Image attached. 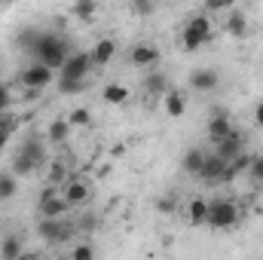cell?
I'll return each instance as SVG.
<instances>
[{
    "label": "cell",
    "instance_id": "1",
    "mask_svg": "<svg viewBox=\"0 0 263 260\" xmlns=\"http://www.w3.org/2000/svg\"><path fill=\"white\" fill-rule=\"evenodd\" d=\"M208 40H211V18H208L205 12L187 18V25H184V31H181V46H184L187 52H196V49H202Z\"/></svg>",
    "mask_w": 263,
    "mask_h": 260
},
{
    "label": "cell",
    "instance_id": "2",
    "mask_svg": "<svg viewBox=\"0 0 263 260\" xmlns=\"http://www.w3.org/2000/svg\"><path fill=\"white\" fill-rule=\"evenodd\" d=\"M208 227H214V230H230V227H236L239 224V208H236V202H230V199H214V202H208V220H205Z\"/></svg>",
    "mask_w": 263,
    "mask_h": 260
},
{
    "label": "cell",
    "instance_id": "3",
    "mask_svg": "<svg viewBox=\"0 0 263 260\" xmlns=\"http://www.w3.org/2000/svg\"><path fill=\"white\" fill-rule=\"evenodd\" d=\"M67 208H70V205L62 199V193H59L55 187H46L43 196H40V202H37V211H40L43 220H62L67 214Z\"/></svg>",
    "mask_w": 263,
    "mask_h": 260
},
{
    "label": "cell",
    "instance_id": "4",
    "mask_svg": "<svg viewBox=\"0 0 263 260\" xmlns=\"http://www.w3.org/2000/svg\"><path fill=\"white\" fill-rule=\"evenodd\" d=\"M40 159H43V150L37 147V141H28V144L15 153V159H12V175H15V178L31 175V172L40 165Z\"/></svg>",
    "mask_w": 263,
    "mask_h": 260
},
{
    "label": "cell",
    "instance_id": "5",
    "mask_svg": "<svg viewBox=\"0 0 263 260\" xmlns=\"http://www.w3.org/2000/svg\"><path fill=\"white\" fill-rule=\"evenodd\" d=\"M52 80H55V70H49V67L40 65V62L28 65L22 73H18V83H22L25 89H31V92H40V89L52 86Z\"/></svg>",
    "mask_w": 263,
    "mask_h": 260
},
{
    "label": "cell",
    "instance_id": "6",
    "mask_svg": "<svg viewBox=\"0 0 263 260\" xmlns=\"http://www.w3.org/2000/svg\"><path fill=\"white\" fill-rule=\"evenodd\" d=\"M89 67H92V55H89V52H70V59H67L65 67L59 70V77H65V80H83V83H86Z\"/></svg>",
    "mask_w": 263,
    "mask_h": 260
},
{
    "label": "cell",
    "instance_id": "7",
    "mask_svg": "<svg viewBox=\"0 0 263 260\" xmlns=\"http://www.w3.org/2000/svg\"><path fill=\"white\" fill-rule=\"evenodd\" d=\"M233 123H230V114L223 110V107H214L211 110V120H208V138L214 141V144H220L223 138H230L233 135Z\"/></svg>",
    "mask_w": 263,
    "mask_h": 260
},
{
    "label": "cell",
    "instance_id": "8",
    "mask_svg": "<svg viewBox=\"0 0 263 260\" xmlns=\"http://www.w3.org/2000/svg\"><path fill=\"white\" fill-rule=\"evenodd\" d=\"M62 199H65L70 208H73V205H83V202L92 199V184L83 181V178H70L65 184V190H62Z\"/></svg>",
    "mask_w": 263,
    "mask_h": 260
},
{
    "label": "cell",
    "instance_id": "9",
    "mask_svg": "<svg viewBox=\"0 0 263 260\" xmlns=\"http://www.w3.org/2000/svg\"><path fill=\"white\" fill-rule=\"evenodd\" d=\"M129 62H132V67H138V70H150V67L159 65V49L150 46V43H138V46H132Z\"/></svg>",
    "mask_w": 263,
    "mask_h": 260
},
{
    "label": "cell",
    "instance_id": "10",
    "mask_svg": "<svg viewBox=\"0 0 263 260\" xmlns=\"http://www.w3.org/2000/svg\"><path fill=\"white\" fill-rule=\"evenodd\" d=\"M190 86H193L196 92H214V89L220 86V73H217L214 67H196V70L190 73Z\"/></svg>",
    "mask_w": 263,
    "mask_h": 260
},
{
    "label": "cell",
    "instance_id": "11",
    "mask_svg": "<svg viewBox=\"0 0 263 260\" xmlns=\"http://www.w3.org/2000/svg\"><path fill=\"white\" fill-rule=\"evenodd\" d=\"M242 144H245V138H242L239 132H233L230 138H223L220 144H214V150H211V153H217L223 162H233L236 156H242V153H245V150H242Z\"/></svg>",
    "mask_w": 263,
    "mask_h": 260
},
{
    "label": "cell",
    "instance_id": "12",
    "mask_svg": "<svg viewBox=\"0 0 263 260\" xmlns=\"http://www.w3.org/2000/svg\"><path fill=\"white\" fill-rule=\"evenodd\" d=\"M162 107H165V114H168L172 120H181V117L187 114V95H184L181 89H168V92L162 95Z\"/></svg>",
    "mask_w": 263,
    "mask_h": 260
},
{
    "label": "cell",
    "instance_id": "13",
    "mask_svg": "<svg viewBox=\"0 0 263 260\" xmlns=\"http://www.w3.org/2000/svg\"><path fill=\"white\" fill-rule=\"evenodd\" d=\"M227 165H230V162H223L217 153H205V162H202V172H199V178H205V181H223V175H227Z\"/></svg>",
    "mask_w": 263,
    "mask_h": 260
},
{
    "label": "cell",
    "instance_id": "14",
    "mask_svg": "<svg viewBox=\"0 0 263 260\" xmlns=\"http://www.w3.org/2000/svg\"><path fill=\"white\" fill-rule=\"evenodd\" d=\"M89 55H92V65L95 67H104L114 55H117V40H110V37H101L92 49H89Z\"/></svg>",
    "mask_w": 263,
    "mask_h": 260
},
{
    "label": "cell",
    "instance_id": "15",
    "mask_svg": "<svg viewBox=\"0 0 263 260\" xmlns=\"http://www.w3.org/2000/svg\"><path fill=\"white\" fill-rule=\"evenodd\" d=\"M223 31H227L230 37H245V34H248V18H245V12H242V9L227 12V18H223Z\"/></svg>",
    "mask_w": 263,
    "mask_h": 260
},
{
    "label": "cell",
    "instance_id": "16",
    "mask_svg": "<svg viewBox=\"0 0 263 260\" xmlns=\"http://www.w3.org/2000/svg\"><path fill=\"white\" fill-rule=\"evenodd\" d=\"M187 220H190L193 227H202V224L208 220V199H205V196H193V199H190V205H187Z\"/></svg>",
    "mask_w": 263,
    "mask_h": 260
},
{
    "label": "cell",
    "instance_id": "17",
    "mask_svg": "<svg viewBox=\"0 0 263 260\" xmlns=\"http://www.w3.org/2000/svg\"><path fill=\"white\" fill-rule=\"evenodd\" d=\"M40 236L46 239V242H62V239H67L70 236V230L67 227H62V220H40Z\"/></svg>",
    "mask_w": 263,
    "mask_h": 260
},
{
    "label": "cell",
    "instance_id": "18",
    "mask_svg": "<svg viewBox=\"0 0 263 260\" xmlns=\"http://www.w3.org/2000/svg\"><path fill=\"white\" fill-rule=\"evenodd\" d=\"M25 254V245H22V236H6L0 242V260H18Z\"/></svg>",
    "mask_w": 263,
    "mask_h": 260
},
{
    "label": "cell",
    "instance_id": "19",
    "mask_svg": "<svg viewBox=\"0 0 263 260\" xmlns=\"http://www.w3.org/2000/svg\"><path fill=\"white\" fill-rule=\"evenodd\" d=\"M144 89H147V95H153V98H162L172 86H168V80H165V73H147V83H144Z\"/></svg>",
    "mask_w": 263,
    "mask_h": 260
},
{
    "label": "cell",
    "instance_id": "20",
    "mask_svg": "<svg viewBox=\"0 0 263 260\" xmlns=\"http://www.w3.org/2000/svg\"><path fill=\"white\" fill-rule=\"evenodd\" d=\"M129 98H132V92L123 83H107V86H104V101H107V104H126Z\"/></svg>",
    "mask_w": 263,
    "mask_h": 260
},
{
    "label": "cell",
    "instance_id": "21",
    "mask_svg": "<svg viewBox=\"0 0 263 260\" xmlns=\"http://www.w3.org/2000/svg\"><path fill=\"white\" fill-rule=\"evenodd\" d=\"M202 162H205V150H202V147H190V150L184 153V172H190V175H196L199 178Z\"/></svg>",
    "mask_w": 263,
    "mask_h": 260
},
{
    "label": "cell",
    "instance_id": "22",
    "mask_svg": "<svg viewBox=\"0 0 263 260\" xmlns=\"http://www.w3.org/2000/svg\"><path fill=\"white\" fill-rule=\"evenodd\" d=\"M67 135H70V123H67V120H55V123H49V132H46L49 144H65Z\"/></svg>",
    "mask_w": 263,
    "mask_h": 260
},
{
    "label": "cell",
    "instance_id": "23",
    "mask_svg": "<svg viewBox=\"0 0 263 260\" xmlns=\"http://www.w3.org/2000/svg\"><path fill=\"white\" fill-rule=\"evenodd\" d=\"M65 120L70 123V129H73V126H77V129H86V126H92V114H89L86 107H73Z\"/></svg>",
    "mask_w": 263,
    "mask_h": 260
},
{
    "label": "cell",
    "instance_id": "24",
    "mask_svg": "<svg viewBox=\"0 0 263 260\" xmlns=\"http://www.w3.org/2000/svg\"><path fill=\"white\" fill-rule=\"evenodd\" d=\"M59 184H67V162H52L49 165V187L59 190Z\"/></svg>",
    "mask_w": 263,
    "mask_h": 260
},
{
    "label": "cell",
    "instance_id": "25",
    "mask_svg": "<svg viewBox=\"0 0 263 260\" xmlns=\"http://www.w3.org/2000/svg\"><path fill=\"white\" fill-rule=\"evenodd\" d=\"M83 89H86L83 80H65V77H59V92L62 95H80Z\"/></svg>",
    "mask_w": 263,
    "mask_h": 260
},
{
    "label": "cell",
    "instance_id": "26",
    "mask_svg": "<svg viewBox=\"0 0 263 260\" xmlns=\"http://www.w3.org/2000/svg\"><path fill=\"white\" fill-rule=\"evenodd\" d=\"M18 190V181L15 175H0V199H12Z\"/></svg>",
    "mask_w": 263,
    "mask_h": 260
},
{
    "label": "cell",
    "instance_id": "27",
    "mask_svg": "<svg viewBox=\"0 0 263 260\" xmlns=\"http://www.w3.org/2000/svg\"><path fill=\"white\" fill-rule=\"evenodd\" d=\"M70 260H95V248L89 245V242H80V245H73L70 248V254H67Z\"/></svg>",
    "mask_w": 263,
    "mask_h": 260
},
{
    "label": "cell",
    "instance_id": "28",
    "mask_svg": "<svg viewBox=\"0 0 263 260\" xmlns=\"http://www.w3.org/2000/svg\"><path fill=\"white\" fill-rule=\"evenodd\" d=\"M95 12H98V6H95L92 0H86V3H73V15H77V18H83V22H86V18H92Z\"/></svg>",
    "mask_w": 263,
    "mask_h": 260
},
{
    "label": "cell",
    "instance_id": "29",
    "mask_svg": "<svg viewBox=\"0 0 263 260\" xmlns=\"http://www.w3.org/2000/svg\"><path fill=\"white\" fill-rule=\"evenodd\" d=\"M12 129H15V117H12V114H0V135L9 138Z\"/></svg>",
    "mask_w": 263,
    "mask_h": 260
},
{
    "label": "cell",
    "instance_id": "30",
    "mask_svg": "<svg viewBox=\"0 0 263 260\" xmlns=\"http://www.w3.org/2000/svg\"><path fill=\"white\" fill-rule=\"evenodd\" d=\"M248 175L263 184V156H251V169H248Z\"/></svg>",
    "mask_w": 263,
    "mask_h": 260
},
{
    "label": "cell",
    "instance_id": "31",
    "mask_svg": "<svg viewBox=\"0 0 263 260\" xmlns=\"http://www.w3.org/2000/svg\"><path fill=\"white\" fill-rule=\"evenodd\" d=\"M156 211H159V214H168V211H175V199H172V196H162V199H156Z\"/></svg>",
    "mask_w": 263,
    "mask_h": 260
},
{
    "label": "cell",
    "instance_id": "32",
    "mask_svg": "<svg viewBox=\"0 0 263 260\" xmlns=\"http://www.w3.org/2000/svg\"><path fill=\"white\" fill-rule=\"evenodd\" d=\"M6 107H9V89L0 86V114H6Z\"/></svg>",
    "mask_w": 263,
    "mask_h": 260
},
{
    "label": "cell",
    "instance_id": "33",
    "mask_svg": "<svg viewBox=\"0 0 263 260\" xmlns=\"http://www.w3.org/2000/svg\"><path fill=\"white\" fill-rule=\"evenodd\" d=\"M254 126H260V129H263V101L254 104Z\"/></svg>",
    "mask_w": 263,
    "mask_h": 260
},
{
    "label": "cell",
    "instance_id": "34",
    "mask_svg": "<svg viewBox=\"0 0 263 260\" xmlns=\"http://www.w3.org/2000/svg\"><path fill=\"white\" fill-rule=\"evenodd\" d=\"M18 260H43V257H40L37 251H25V254H22V257H18Z\"/></svg>",
    "mask_w": 263,
    "mask_h": 260
},
{
    "label": "cell",
    "instance_id": "35",
    "mask_svg": "<svg viewBox=\"0 0 263 260\" xmlns=\"http://www.w3.org/2000/svg\"><path fill=\"white\" fill-rule=\"evenodd\" d=\"M135 9H138V12H150V9H153V3H135Z\"/></svg>",
    "mask_w": 263,
    "mask_h": 260
},
{
    "label": "cell",
    "instance_id": "36",
    "mask_svg": "<svg viewBox=\"0 0 263 260\" xmlns=\"http://www.w3.org/2000/svg\"><path fill=\"white\" fill-rule=\"evenodd\" d=\"M3 147H6V138H3V135H0V150H3Z\"/></svg>",
    "mask_w": 263,
    "mask_h": 260
},
{
    "label": "cell",
    "instance_id": "37",
    "mask_svg": "<svg viewBox=\"0 0 263 260\" xmlns=\"http://www.w3.org/2000/svg\"><path fill=\"white\" fill-rule=\"evenodd\" d=\"M59 260H70V257H59Z\"/></svg>",
    "mask_w": 263,
    "mask_h": 260
}]
</instances>
